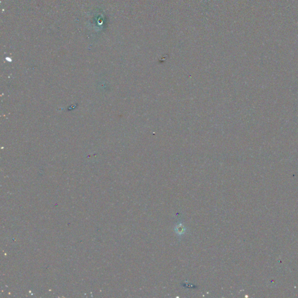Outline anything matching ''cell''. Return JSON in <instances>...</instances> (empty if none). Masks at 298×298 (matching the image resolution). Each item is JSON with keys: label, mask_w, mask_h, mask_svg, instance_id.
<instances>
[{"label": "cell", "mask_w": 298, "mask_h": 298, "mask_svg": "<svg viewBox=\"0 0 298 298\" xmlns=\"http://www.w3.org/2000/svg\"><path fill=\"white\" fill-rule=\"evenodd\" d=\"M174 231L179 237L183 236L187 231V228L182 224L181 221H178L174 228Z\"/></svg>", "instance_id": "6da1fadb"}]
</instances>
